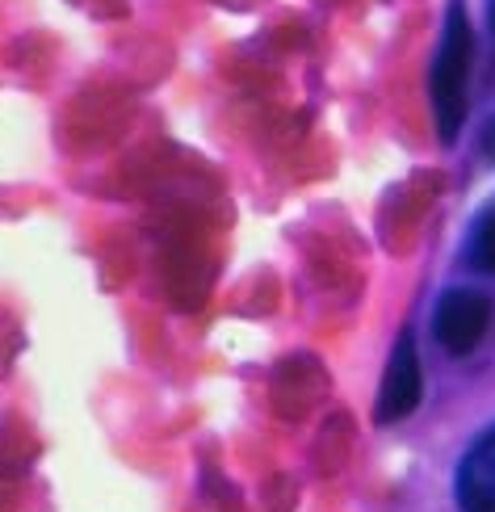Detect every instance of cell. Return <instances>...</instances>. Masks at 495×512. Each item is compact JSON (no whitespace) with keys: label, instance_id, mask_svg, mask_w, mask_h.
<instances>
[{"label":"cell","instance_id":"1","mask_svg":"<svg viewBox=\"0 0 495 512\" xmlns=\"http://www.w3.org/2000/svg\"><path fill=\"white\" fill-rule=\"evenodd\" d=\"M470 68H475V26H470L466 0H454L445 9L441 42L433 55V72H428V97H433L437 139L449 147L458 143L466 110H470Z\"/></svg>","mask_w":495,"mask_h":512},{"label":"cell","instance_id":"2","mask_svg":"<svg viewBox=\"0 0 495 512\" xmlns=\"http://www.w3.org/2000/svg\"><path fill=\"white\" fill-rule=\"evenodd\" d=\"M491 298L483 290H470V286H454L437 298L433 307V336L437 345L449 353V357H466L483 345V336L491 328Z\"/></svg>","mask_w":495,"mask_h":512},{"label":"cell","instance_id":"3","mask_svg":"<svg viewBox=\"0 0 495 512\" xmlns=\"http://www.w3.org/2000/svg\"><path fill=\"white\" fill-rule=\"evenodd\" d=\"M424 399V366H420V345H416V328H403L395 336L391 361H386L378 403H374V420L378 424H399L407 420Z\"/></svg>","mask_w":495,"mask_h":512},{"label":"cell","instance_id":"4","mask_svg":"<svg viewBox=\"0 0 495 512\" xmlns=\"http://www.w3.org/2000/svg\"><path fill=\"white\" fill-rule=\"evenodd\" d=\"M458 512H495V424L483 429L458 462L454 475Z\"/></svg>","mask_w":495,"mask_h":512},{"label":"cell","instance_id":"5","mask_svg":"<svg viewBox=\"0 0 495 512\" xmlns=\"http://www.w3.org/2000/svg\"><path fill=\"white\" fill-rule=\"evenodd\" d=\"M466 265L495 277V202L483 206L466 231Z\"/></svg>","mask_w":495,"mask_h":512},{"label":"cell","instance_id":"6","mask_svg":"<svg viewBox=\"0 0 495 512\" xmlns=\"http://www.w3.org/2000/svg\"><path fill=\"white\" fill-rule=\"evenodd\" d=\"M479 152H483V160H487V164H495V114L487 118L483 135H479Z\"/></svg>","mask_w":495,"mask_h":512},{"label":"cell","instance_id":"7","mask_svg":"<svg viewBox=\"0 0 495 512\" xmlns=\"http://www.w3.org/2000/svg\"><path fill=\"white\" fill-rule=\"evenodd\" d=\"M487 21H491V30H495V0H487Z\"/></svg>","mask_w":495,"mask_h":512}]
</instances>
